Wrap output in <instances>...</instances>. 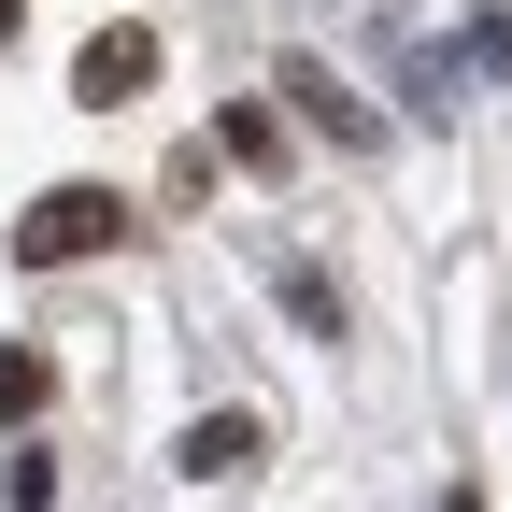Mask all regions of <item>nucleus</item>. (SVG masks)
<instances>
[{
    "label": "nucleus",
    "instance_id": "4",
    "mask_svg": "<svg viewBox=\"0 0 512 512\" xmlns=\"http://www.w3.org/2000/svg\"><path fill=\"white\" fill-rule=\"evenodd\" d=\"M271 285H285V313H299V328H313V342H342V285H328V271H313V256H271Z\"/></svg>",
    "mask_w": 512,
    "mask_h": 512
},
{
    "label": "nucleus",
    "instance_id": "9",
    "mask_svg": "<svg viewBox=\"0 0 512 512\" xmlns=\"http://www.w3.org/2000/svg\"><path fill=\"white\" fill-rule=\"evenodd\" d=\"M456 512H470V498H456Z\"/></svg>",
    "mask_w": 512,
    "mask_h": 512
},
{
    "label": "nucleus",
    "instance_id": "6",
    "mask_svg": "<svg viewBox=\"0 0 512 512\" xmlns=\"http://www.w3.org/2000/svg\"><path fill=\"white\" fill-rule=\"evenodd\" d=\"M43 399H57V370H43V356L15 342V356H0V413H43Z\"/></svg>",
    "mask_w": 512,
    "mask_h": 512
},
{
    "label": "nucleus",
    "instance_id": "7",
    "mask_svg": "<svg viewBox=\"0 0 512 512\" xmlns=\"http://www.w3.org/2000/svg\"><path fill=\"white\" fill-rule=\"evenodd\" d=\"M470 57H484V72H512V0H498L484 29H470Z\"/></svg>",
    "mask_w": 512,
    "mask_h": 512
},
{
    "label": "nucleus",
    "instance_id": "2",
    "mask_svg": "<svg viewBox=\"0 0 512 512\" xmlns=\"http://www.w3.org/2000/svg\"><path fill=\"white\" fill-rule=\"evenodd\" d=\"M72 86H86L100 114H114V100H143V86H157V29H100V43L72 57Z\"/></svg>",
    "mask_w": 512,
    "mask_h": 512
},
{
    "label": "nucleus",
    "instance_id": "1",
    "mask_svg": "<svg viewBox=\"0 0 512 512\" xmlns=\"http://www.w3.org/2000/svg\"><path fill=\"white\" fill-rule=\"evenodd\" d=\"M114 228H128V200H100V185H43L29 228H15V256H29V271H72V256H100Z\"/></svg>",
    "mask_w": 512,
    "mask_h": 512
},
{
    "label": "nucleus",
    "instance_id": "3",
    "mask_svg": "<svg viewBox=\"0 0 512 512\" xmlns=\"http://www.w3.org/2000/svg\"><path fill=\"white\" fill-rule=\"evenodd\" d=\"M285 114H313L328 143H370V100H342L328 72H313V57H285Z\"/></svg>",
    "mask_w": 512,
    "mask_h": 512
},
{
    "label": "nucleus",
    "instance_id": "5",
    "mask_svg": "<svg viewBox=\"0 0 512 512\" xmlns=\"http://www.w3.org/2000/svg\"><path fill=\"white\" fill-rule=\"evenodd\" d=\"M256 456V413H200V427H185V470H200V484H228Z\"/></svg>",
    "mask_w": 512,
    "mask_h": 512
},
{
    "label": "nucleus",
    "instance_id": "8",
    "mask_svg": "<svg viewBox=\"0 0 512 512\" xmlns=\"http://www.w3.org/2000/svg\"><path fill=\"white\" fill-rule=\"evenodd\" d=\"M15 29H29V0H0V43H15Z\"/></svg>",
    "mask_w": 512,
    "mask_h": 512
}]
</instances>
